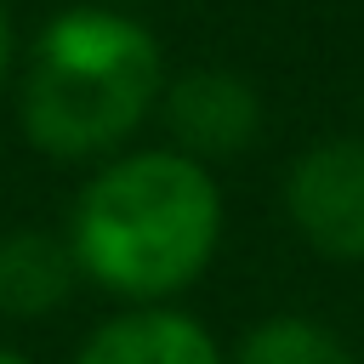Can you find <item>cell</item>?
Wrapping results in <instances>:
<instances>
[{
	"instance_id": "1",
	"label": "cell",
	"mask_w": 364,
	"mask_h": 364,
	"mask_svg": "<svg viewBox=\"0 0 364 364\" xmlns=\"http://www.w3.org/2000/svg\"><path fill=\"white\" fill-rule=\"evenodd\" d=\"M222 239V193L210 171L176 148L102 165L74 205V262L102 290L159 301L193 284Z\"/></svg>"
},
{
	"instance_id": "2",
	"label": "cell",
	"mask_w": 364,
	"mask_h": 364,
	"mask_svg": "<svg viewBox=\"0 0 364 364\" xmlns=\"http://www.w3.org/2000/svg\"><path fill=\"white\" fill-rule=\"evenodd\" d=\"M154 34L102 6L63 11L40 28L23 74V131L51 159H91L119 148L159 97Z\"/></svg>"
},
{
	"instance_id": "3",
	"label": "cell",
	"mask_w": 364,
	"mask_h": 364,
	"mask_svg": "<svg viewBox=\"0 0 364 364\" xmlns=\"http://www.w3.org/2000/svg\"><path fill=\"white\" fill-rule=\"evenodd\" d=\"M290 222L330 262H364V136L307 148L284 182Z\"/></svg>"
},
{
	"instance_id": "4",
	"label": "cell",
	"mask_w": 364,
	"mask_h": 364,
	"mask_svg": "<svg viewBox=\"0 0 364 364\" xmlns=\"http://www.w3.org/2000/svg\"><path fill=\"white\" fill-rule=\"evenodd\" d=\"M159 97H165V131L182 142L176 154H188V159L245 154L262 131V102L250 91V80H239L228 68H193L176 85H165Z\"/></svg>"
},
{
	"instance_id": "5",
	"label": "cell",
	"mask_w": 364,
	"mask_h": 364,
	"mask_svg": "<svg viewBox=\"0 0 364 364\" xmlns=\"http://www.w3.org/2000/svg\"><path fill=\"white\" fill-rule=\"evenodd\" d=\"M74 364H222L205 324L171 307H136L108 318Z\"/></svg>"
},
{
	"instance_id": "6",
	"label": "cell",
	"mask_w": 364,
	"mask_h": 364,
	"mask_svg": "<svg viewBox=\"0 0 364 364\" xmlns=\"http://www.w3.org/2000/svg\"><path fill=\"white\" fill-rule=\"evenodd\" d=\"M74 279H80V262L68 239L46 228H17L0 239V313L11 318L57 313L74 296Z\"/></svg>"
},
{
	"instance_id": "7",
	"label": "cell",
	"mask_w": 364,
	"mask_h": 364,
	"mask_svg": "<svg viewBox=\"0 0 364 364\" xmlns=\"http://www.w3.org/2000/svg\"><path fill=\"white\" fill-rule=\"evenodd\" d=\"M233 364H353V353L341 347L336 330L284 313V318H262L256 330H245Z\"/></svg>"
},
{
	"instance_id": "8",
	"label": "cell",
	"mask_w": 364,
	"mask_h": 364,
	"mask_svg": "<svg viewBox=\"0 0 364 364\" xmlns=\"http://www.w3.org/2000/svg\"><path fill=\"white\" fill-rule=\"evenodd\" d=\"M6 63H11V28H6V11H0V80H6Z\"/></svg>"
},
{
	"instance_id": "9",
	"label": "cell",
	"mask_w": 364,
	"mask_h": 364,
	"mask_svg": "<svg viewBox=\"0 0 364 364\" xmlns=\"http://www.w3.org/2000/svg\"><path fill=\"white\" fill-rule=\"evenodd\" d=\"M0 364H28V358H17V353H0Z\"/></svg>"
}]
</instances>
